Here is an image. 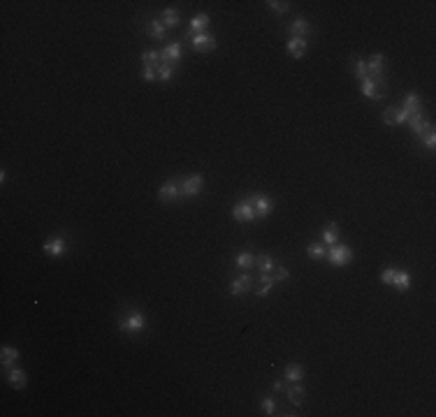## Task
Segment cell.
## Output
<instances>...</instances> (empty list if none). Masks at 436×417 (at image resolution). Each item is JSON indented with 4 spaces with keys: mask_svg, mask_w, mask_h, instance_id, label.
<instances>
[{
    "mask_svg": "<svg viewBox=\"0 0 436 417\" xmlns=\"http://www.w3.org/2000/svg\"><path fill=\"white\" fill-rule=\"evenodd\" d=\"M408 111L404 107H388L383 111V121L388 123V126H402V123H406L408 121Z\"/></svg>",
    "mask_w": 436,
    "mask_h": 417,
    "instance_id": "6",
    "label": "cell"
},
{
    "mask_svg": "<svg viewBox=\"0 0 436 417\" xmlns=\"http://www.w3.org/2000/svg\"><path fill=\"white\" fill-rule=\"evenodd\" d=\"M260 283H262V285H260V290H258V297H267L269 290L279 283V280H276L271 274H260Z\"/></svg>",
    "mask_w": 436,
    "mask_h": 417,
    "instance_id": "24",
    "label": "cell"
},
{
    "mask_svg": "<svg viewBox=\"0 0 436 417\" xmlns=\"http://www.w3.org/2000/svg\"><path fill=\"white\" fill-rule=\"evenodd\" d=\"M160 51H144L142 53V63L149 65V68H158V63H160Z\"/></svg>",
    "mask_w": 436,
    "mask_h": 417,
    "instance_id": "32",
    "label": "cell"
},
{
    "mask_svg": "<svg viewBox=\"0 0 436 417\" xmlns=\"http://www.w3.org/2000/svg\"><path fill=\"white\" fill-rule=\"evenodd\" d=\"M339 241V227H337V223H330L325 227V232H322V244L325 246H334Z\"/></svg>",
    "mask_w": 436,
    "mask_h": 417,
    "instance_id": "25",
    "label": "cell"
},
{
    "mask_svg": "<svg viewBox=\"0 0 436 417\" xmlns=\"http://www.w3.org/2000/svg\"><path fill=\"white\" fill-rule=\"evenodd\" d=\"M267 5H269V10L279 12V14H286L288 12V3H283V0H269Z\"/></svg>",
    "mask_w": 436,
    "mask_h": 417,
    "instance_id": "34",
    "label": "cell"
},
{
    "mask_svg": "<svg viewBox=\"0 0 436 417\" xmlns=\"http://www.w3.org/2000/svg\"><path fill=\"white\" fill-rule=\"evenodd\" d=\"M367 77L373 81H383L385 77V56L383 53H373L367 61Z\"/></svg>",
    "mask_w": 436,
    "mask_h": 417,
    "instance_id": "4",
    "label": "cell"
},
{
    "mask_svg": "<svg viewBox=\"0 0 436 417\" xmlns=\"http://www.w3.org/2000/svg\"><path fill=\"white\" fill-rule=\"evenodd\" d=\"M353 72H355V77L360 81L369 79L367 77V61H364V58H353Z\"/></svg>",
    "mask_w": 436,
    "mask_h": 417,
    "instance_id": "29",
    "label": "cell"
},
{
    "mask_svg": "<svg viewBox=\"0 0 436 417\" xmlns=\"http://www.w3.org/2000/svg\"><path fill=\"white\" fill-rule=\"evenodd\" d=\"M286 394H288V401L293 403V406H299L302 401H304V387L299 383H293L290 387L286 389Z\"/></svg>",
    "mask_w": 436,
    "mask_h": 417,
    "instance_id": "20",
    "label": "cell"
},
{
    "mask_svg": "<svg viewBox=\"0 0 436 417\" xmlns=\"http://www.w3.org/2000/svg\"><path fill=\"white\" fill-rule=\"evenodd\" d=\"M193 49L195 51H213L218 46V40L216 35H209V33H200V35H193Z\"/></svg>",
    "mask_w": 436,
    "mask_h": 417,
    "instance_id": "5",
    "label": "cell"
},
{
    "mask_svg": "<svg viewBox=\"0 0 436 417\" xmlns=\"http://www.w3.org/2000/svg\"><path fill=\"white\" fill-rule=\"evenodd\" d=\"M202 186H204V178H202L200 174L188 176L184 183H181V197H195V195H200Z\"/></svg>",
    "mask_w": 436,
    "mask_h": 417,
    "instance_id": "9",
    "label": "cell"
},
{
    "mask_svg": "<svg viewBox=\"0 0 436 417\" xmlns=\"http://www.w3.org/2000/svg\"><path fill=\"white\" fill-rule=\"evenodd\" d=\"M271 389H274V392H281L283 383H281V380H274V383H271Z\"/></svg>",
    "mask_w": 436,
    "mask_h": 417,
    "instance_id": "40",
    "label": "cell"
},
{
    "mask_svg": "<svg viewBox=\"0 0 436 417\" xmlns=\"http://www.w3.org/2000/svg\"><path fill=\"white\" fill-rule=\"evenodd\" d=\"M392 285H395L399 292H406L408 287H411V274H408V271H395Z\"/></svg>",
    "mask_w": 436,
    "mask_h": 417,
    "instance_id": "21",
    "label": "cell"
},
{
    "mask_svg": "<svg viewBox=\"0 0 436 417\" xmlns=\"http://www.w3.org/2000/svg\"><path fill=\"white\" fill-rule=\"evenodd\" d=\"M149 35L153 37V40H165V35H167L165 23H162L160 19H153V21H149Z\"/></svg>",
    "mask_w": 436,
    "mask_h": 417,
    "instance_id": "23",
    "label": "cell"
},
{
    "mask_svg": "<svg viewBox=\"0 0 436 417\" xmlns=\"http://www.w3.org/2000/svg\"><path fill=\"white\" fill-rule=\"evenodd\" d=\"M253 204H255V218H267L274 209V204H271L267 195H253Z\"/></svg>",
    "mask_w": 436,
    "mask_h": 417,
    "instance_id": "11",
    "label": "cell"
},
{
    "mask_svg": "<svg viewBox=\"0 0 436 417\" xmlns=\"http://www.w3.org/2000/svg\"><path fill=\"white\" fill-rule=\"evenodd\" d=\"M232 218H235V220H239V223H253V220H255V204H253V195H251V197H246V200L237 202L235 209H232Z\"/></svg>",
    "mask_w": 436,
    "mask_h": 417,
    "instance_id": "2",
    "label": "cell"
},
{
    "mask_svg": "<svg viewBox=\"0 0 436 417\" xmlns=\"http://www.w3.org/2000/svg\"><path fill=\"white\" fill-rule=\"evenodd\" d=\"M0 354H3V357H0V362H3V366H5V369H12V366L17 364V360H19V350L17 348H10V345H5Z\"/></svg>",
    "mask_w": 436,
    "mask_h": 417,
    "instance_id": "22",
    "label": "cell"
},
{
    "mask_svg": "<svg viewBox=\"0 0 436 417\" xmlns=\"http://www.w3.org/2000/svg\"><path fill=\"white\" fill-rule=\"evenodd\" d=\"M251 287H253V276L251 274H244V276H239V278H235L232 283H230V292H232V294H246Z\"/></svg>",
    "mask_w": 436,
    "mask_h": 417,
    "instance_id": "12",
    "label": "cell"
},
{
    "mask_svg": "<svg viewBox=\"0 0 436 417\" xmlns=\"http://www.w3.org/2000/svg\"><path fill=\"white\" fill-rule=\"evenodd\" d=\"M422 137H425V146L429 151H434V146H436V135H434V128H429V130L425 132V135H422Z\"/></svg>",
    "mask_w": 436,
    "mask_h": 417,
    "instance_id": "36",
    "label": "cell"
},
{
    "mask_svg": "<svg viewBox=\"0 0 436 417\" xmlns=\"http://www.w3.org/2000/svg\"><path fill=\"white\" fill-rule=\"evenodd\" d=\"M286 49L293 58H302L306 53V40L304 37H290L288 44H286Z\"/></svg>",
    "mask_w": 436,
    "mask_h": 417,
    "instance_id": "17",
    "label": "cell"
},
{
    "mask_svg": "<svg viewBox=\"0 0 436 417\" xmlns=\"http://www.w3.org/2000/svg\"><path fill=\"white\" fill-rule=\"evenodd\" d=\"M325 257H330V262H332L334 267H346V264L353 260V251H350L348 246H344V244H334V246H330V251H327Z\"/></svg>",
    "mask_w": 436,
    "mask_h": 417,
    "instance_id": "3",
    "label": "cell"
},
{
    "mask_svg": "<svg viewBox=\"0 0 436 417\" xmlns=\"http://www.w3.org/2000/svg\"><path fill=\"white\" fill-rule=\"evenodd\" d=\"M255 264H258V269H260V274H271L274 271V260H271L269 255H258L255 257Z\"/></svg>",
    "mask_w": 436,
    "mask_h": 417,
    "instance_id": "28",
    "label": "cell"
},
{
    "mask_svg": "<svg viewBox=\"0 0 436 417\" xmlns=\"http://www.w3.org/2000/svg\"><path fill=\"white\" fill-rule=\"evenodd\" d=\"M288 30H290V37H304L306 40V35L311 33V23L306 21V19H295L290 26H288Z\"/></svg>",
    "mask_w": 436,
    "mask_h": 417,
    "instance_id": "14",
    "label": "cell"
},
{
    "mask_svg": "<svg viewBox=\"0 0 436 417\" xmlns=\"http://www.w3.org/2000/svg\"><path fill=\"white\" fill-rule=\"evenodd\" d=\"M406 123H408V126H411V130H413V135H418L420 139H422V135H425V132L431 128V123H427V121L422 118V114L408 116V121H406Z\"/></svg>",
    "mask_w": 436,
    "mask_h": 417,
    "instance_id": "16",
    "label": "cell"
},
{
    "mask_svg": "<svg viewBox=\"0 0 436 417\" xmlns=\"http://www.w3.org/2000/svg\"><path fill=\"white\" fill-rule=\"evenodd\" d=\"M288 278V269L286 267H279L276 269V280H286Z\"/></svg>",
    "mask_w": 436,
    "mask_h": 417,
    "instance_id": "39",
    "label": "cell"
},
{
    "mask_svg": "<svg viewBox=\"0 0 436 417\" xmlns=\"http://www.w3.org/2000/svg\"><path fill=\"white\" fill-rule=\"evenodd\" d=\"M262 410H264V415H274L276 412V399L267 396V399L262 401Z\"/></svg>",
    "mask_w": 436,
    "mask_h": 417,
    "instance_id": "35",
    "label": "cell"
},
{
    "mask_svg": "<svg viewBox=\"0 0 436 417\" xmlns=\"http://www.w3.org/2000/svg\"><path fill=\"white\" fill-rule=\"evenodd\" d=\"M362 95L371 97V100H380V97L385 95V81L364 79V81H362Z\"/></svg>",
    "mask_w": 436,
    "mask_h": 417,
    "instance_id": "8",
    "label": "cell"
},
{
    "mask_svg": "<svg viewBox=\"0 0 436 417\" xmlns=\"http://www.w3.org/2000/svg\"><path fill=\"white\" fill-rule=\"evenodd\" d=\"M207 26H209V14H195V17L190 19V33L193 35H200V33H204L207 30Z\"/></svg>",
    "mask_w": 436,
    "mask_h": 417,
    "instance_id": "19",
    "label": "cell"
},
{
    "mask_svg": "<svg viewBox=\"0 0 436 417\" xmlns=\"http://www.w3.org/2000/svg\"><path fill=\"white\" fill-rule=\"evenodd\" d=\"M395 271H397V269H383V271H380V280H383L385 285H392V278H395Z\"/></svg>",
    "mask_w": 436,
    "mask_h": 417,
    "instance_id": "38",
    "label": "cell"
},
{
    "mask_svg": "<svg viewBox=\"0 0 436 417\" xmlns=\"http://www.w3.org/2000/svg\"><path fill=\"white\" fill-rule=\"evenodd\" d=\"M179 197H181V183L179 181H167L165 186H160V190H158V200L162 202H177Z\"/></svg>",
    "mask_w": 436,
    "mask_h": 417,
    "instance_id": "7",
    "label": "cell"
},
{
    "mask_svg": "<svg viewBox=\"0 0 436 417\" xmlns=\"http://www.w3.org/2000/svg\"><path fill=\"white\" fill-rule=\"evenodd\" d=\"M7 383H10L14 389L26 387V373H23L21 369H17V366H12V369H7Z\"/></svg>",
    "mask_w": 436,
    "mask_h": 417,
    "instance_id": "18",
    "label": "cell"
},
{
    "mask_svg": "<svg viewBox=\"0 0 436 417\" xmlns=\"http://www.w3.org/2000/svg\"><path fill=\"white\" fill-rule=\"evenodd\" d=\"M309 255L316 257V260H322V257L327 255L325 244H311V246H309Z\"/></svg>",
    "mask_w": 436,
    "mask_h": 417,
    "instance_id": "33",
    "label": "cell"
},
{
    "mask_svg": "<svg viewBox=\"0 0 436 417\" xmlns=\"http://www.w3.org/2000/svg\"><path fill=\"white\" fill-rule=\"evenodd\" d=\"M283 376H286V380H290V383H299V380L304 378V369L299 364H288Z\"/></svg>",
    "mask_w": 436,
    "mask_h": 417,
    "instance_id": "26",
    "label": "cell"
},
{
    "mask_svg": "<svg viewBox=\"0 0 436 417\" xmlns=\"http://www.w3.org/2000/svg\"><path fill=\"white\" fill-rule=\"evenodd\" d=\"M404 109H406L411 116L422 114V100H420L418 93L411 91V93H406V95H404Z\"/></svg>",
    "mask_w": 436,
    "mask_h": 417,
    "instance_id": "13",
    "label": "cell"
},
{
    "mask_svg": "<svg viewBox=\"0 0 436 417\" xmlns=\"http://www.w3.org/2000/svg\"><path fill=\"white\" fill-rule=\"evenodd\" d=\"M119 329L121 332H130V334L142 332V329H146V315H144L142 311H137V309L128 311V313L121 318Z\"/></svg>",
    "mask_w": 436,
    "mask_h": 417,
    "instance_id": "1",
    "label": "cell"
},
{
    "mask_svg": "<svg viewBox=\"0 0 436 417\" xmlns=\"http://www.w3.org/2000/svg\"><path fill=\"white\" fill-rule=\"evenodd\" d=\"M235 264L239 269H251L253 264H255V255H253V253H239V255L235 257Z\"/></svg>",
    "mask_w": 436,
    "mask_h": 417,
    "instance_id": "31",
    "label": "cell"
},
{
    "mask_svg": "<svg viewBox=\"0 0 436 417\" xmlns=\"http://www.w3.org/2000/svg\"><path fill=\"white\" fill-rule=\"evenodd\" d=\"M155 77L160 81H170L174 77V68H172V63H160L158 68H155Z\"/></svg>",
    "mask_w": 436,
    "mask_h": 417,
    "instance_id": "30",
    "label": "cell"
},
{
    "mask_svg": "<svg viewBox=\"0 0 436 417\" xmlns=\"http://www.w3.org/2000/svg\"><path fill=\"white\" fill-rule=\"evenodd\" d=\"M160 21L165 23V28H177L179 21H181V17H179V12H177V10H172V7H170V10L162 12Z\"/></svg>",
    "mask_w": 436,
    "mask_h": 417,
    "instance_id": "27",
    "label": "cell"
},
{
    "mask_svg": "<svg viewBox=\"0 0 436 417\" xmlns=\"http://www.w3.org/2000/svg\"><path fill=\"white\" fill-rule=\"evenodd\" d=\"M181 53H184L181 44H179V42H172V44H167L160 51V58H162V63H174V61H181Z\"/></svg>",
    "mask_w": 436,
    "mask_h": 417,
    "instance_id": "15",
    "label": "cell"
},
{
    "mask_svg": "<svg viewBox=\"0 0 436 417\" xmlns=\"http://www.w3.org/2000/svg\"><path fill=\"white\" fill-rule=\"evenodd\" d=\"M142 79L144 81H155V68H149V65H144L142 68Z\"/></svg>",
    "mask_w": 436,
    "mask_h": 417,
    "instance_id": "37",
    "label": "cell"
},
{
    "mask_svg": "<svg viewBox=\"0 0 436 417\" xmlns=\"http://www.w3.org/2000/svg\"><path fill=\"white\" fill-rule=\"evenodd\" d=\"M65 246H68V241H65L63 236H49V239L44 241V253L51 257H58L65 253Z\"/></svg>",
    "mask_w": 436,
    "mask_h": 417,
    "instance_id": "10",
    "label": "cell"
}]
</instances>
